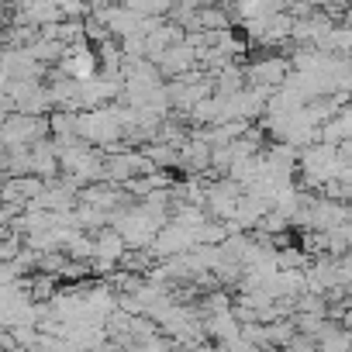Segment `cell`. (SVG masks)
Segmentation results:
<instances>
[{
  "label": "cell",
  "mask_w": 352,
  "mask_h": 352,
  "mask_svg": "<svg viewBox=\"0 0 352 352\" xmlns=\"http://www.w3.org/2000/svg\"><path fill=\"white\" fill-rule=\"evenodd\" d=\"M342 159L338 148L331 145H311L307 152H300V187L311 194H321L328 184H335L342 176Z\"/></svg>",
  "instance_id": "obj_1"
},
{
  "label": "cell",
  "mask_w": 352,
  "mask_h": 352,
  "mask_svg": "<svg viewBox=\"0 0 352 352\" xmlns=\"http://www.w3.org/2000/svg\"><path fill=\"white\" fill-rule=\"evenodd\" d=\"M114 232L128 242V249H148L155 242V235L162 232V225L142 204H131V208L114 211Z\"/></svg>",
  "instance_id": "obj_2"
},
{
  "label": "cell",
  "mask_w": 352,
  "mask_h": 352,
  "mask_svg": "<svg viewBox=\"0 0 352 352\" xmlns=\"http://www.w3.org/2000/svg\"><path fill=\"white\" fill-rule=\"evenodd\" d=\"M52 138V121L49 118H28V114H11L0 124V142H4V152L14 148H32L38 142Z\"/></svg>",
  "instance_id": "obj_3"
},
{
  "label": "cell",
  "mask_w": 352,
  "mask_h": 352,
  "mask_svg": "<svg viewBox=\"0 0 352 352\" xmlns=\"http://www.w3.org/2000/svg\"><path fill=\"white\" fill-rule=\"evenodd\" d=\"M148 249H152V256H155L159 263H166V259H176V256L194 252V249H197V239H194V232H187V228H180V225L169 221V225L155 235V242H152Z\"/></svg>",
  "instance_id": "obj_4"
},
{
  "label": "cell",
  "mask_w": 352,
  "mask_h": 352,
  "mask_svg": "<svg viewBox=\"0 0 352 352\" xmlns=\"http://www.w3.org/2000/svg\"><path fill=\"white\" fill-rule=\"evenodd\" d=\"M245 69H249V87H266V90H280L294 73L290 59H283V56H263V59L249 63Z\"/></svg>",
  "instance_id": "obj_5"
},
{
  "label": "cell",
  "mask_w": 352,
  "mask_h": 352,
  "mask_svg": "<svg viewBox=\"0 0 352 352\" xmlns=\"http://www.w3.org/2000/svg\"><path fill=\"white\" fill-rule=\"evenodd\" d=\"M94 239H97V256H94V263H104V266L121 270V259H124V252H128V242H124L114 228H107V232H100V235H94Z\"/></svg>",
  "instance_id": "obj_6"
},
{
  "label": "cell",
  "mask_w": 352,
  "mask_h": 352,
  "mask_svg": "<svg viewBox=\"0 0 352 352\" xmlns=\"http://www.w3.org/2000/svg\"><path fill=\"white\" fill-rule=\"evenodd\" d=\"M204 221H211V214L204 208H194V204H173V225H180L187 232H197Z\"/></svg>",
  "instance_id": "obj_7"
},
{
  "label": "cell",
  "mask_w": 352,
  "mask_h": 352,
  "mask_svg": "<svg viewBox=\"0 0 352 352\" xmlns=\"http://www.w3.org/2000/svg\"><path fill=\"white\" fill-rule=\"evenodd\" d=\"M228 18H232V14L221 11V8H201L197 28H201V32H232V21H228Z\"/></svg>",
  "instance_id": "obj_8"
},
{
  "label": "cell",
  "mask_w": 352,
  "mask_h": 352,
  "mask_svg": "<svg viewBox=\"0 0 352 352\" xmlns=\"http://www.w3.org/2000/svg\"><path fill=\"white\" fill-rule=\"evenodd\" d=\"M232 294L228 290H211V294H204L201 300H197V307H201V318H211V314H225V311H232Z\"/></svg>",
  "instance_id": "obj_9"
},
{
  "label": "cell",
  "mask_w": 352,
  "mask_h": 352,
  "mask_svg": "<svg viewBox=\"0 0 352 352\" xmlns=\"http://www.w3.org/2000/svg\"><path fill=\"white\" fill-rule=\"evenodd\" d=\"M194 239H197V245H225L228 242V228H225V221H204L197 232H194Z\"/></svg>",
  "instance_id": "obj_10"
},
{
  "label": "cell",
  "mask_w": 352,
  "mask_h": 352,
  "mask_svg": "<svg viewBox=\"0 0 352 352\" xmlns=\"http://www.w3.org/2000/svg\"><path fill=\"white\" fill-rule=\"evenodd\" d=\"M276 263H280V270H307L311 256L300 245H283V249H276Z\"/></svg>",
  "instance_id": "obj_11"
},
{
  "label": "cell",
  "mask_w": 352,
  "mask_h": 352,
  "mask_svg": "<svg viewBox=\"0 0 352 352\" xmlns=\"http://www.w3.org/2000/svg\"><path fill=\"white\" fill-rule=\"evenodd\" d=\"M287 228H294V225H290V218H287L283 211H270V214L259 221V228H256V232H263V235H270V239H276V235L283 239V232H287Z\"/></svg>",
  "instance_id": "obj_12"
},
{
  "label": "cell",
  "mask_w": 352,
  "mask_h": 352,
  "mask_svg": "<svg viewBox=\"0 0 352 352\" xmlns=\"http://www.w3.org/2000/svg\"><path fill=\"white\" fill-rule=\"evenodd\" d=\"M283 352H321V345H318L314 338H307V335H297V338H294Z\"/></svg>",
  "instance_id": "obj_13"
},
{
  "label": "cell",
  "mask_w": 352,
  "mask_h": 352,
  "mask_svg": "<svg viewBox=\"0 0 352 352\" xmlns=\"http://www.w3.org/2000/svg\"><path fill=\"white\" fill-rule=\"evenodd\" d=\"M0 345H4V352H18V349H21L18 338H14V331H8V328L0 331Z\"/></svg>",
  "instance_id": "obj_14"
}]
</instances>
